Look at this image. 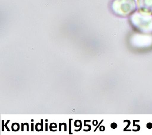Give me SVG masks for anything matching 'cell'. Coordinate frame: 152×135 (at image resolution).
<instances>
[{"mask_svg": "<svg viewBox=\"0 0 152 135\" xmlns=\"http://www.w3.org/2000/svg\"><path fill=\"white\" fill-rule=\"evenodd\" d=\"M112 9L118 16L127 17L134 14L136 10L135 0H115Z\"/></svg>", "mask_w": 152, "mask_h": 135, "instance_id": "1", "label": "cell"}, {"mask_svg": "<svg viewBox=\"0 0 152 135\" xmlns=\"http://www.w3.org/2000/svg\"><path fill=\"white\" fill-rule=\"evenodd\" d=\"M137 5L140 13L148 15L152 14V0H137Z\"/></svg>", "mask_w": 152, "mask_h": 135, "instance_id": "2", "label": "cell"}]
</instances>
